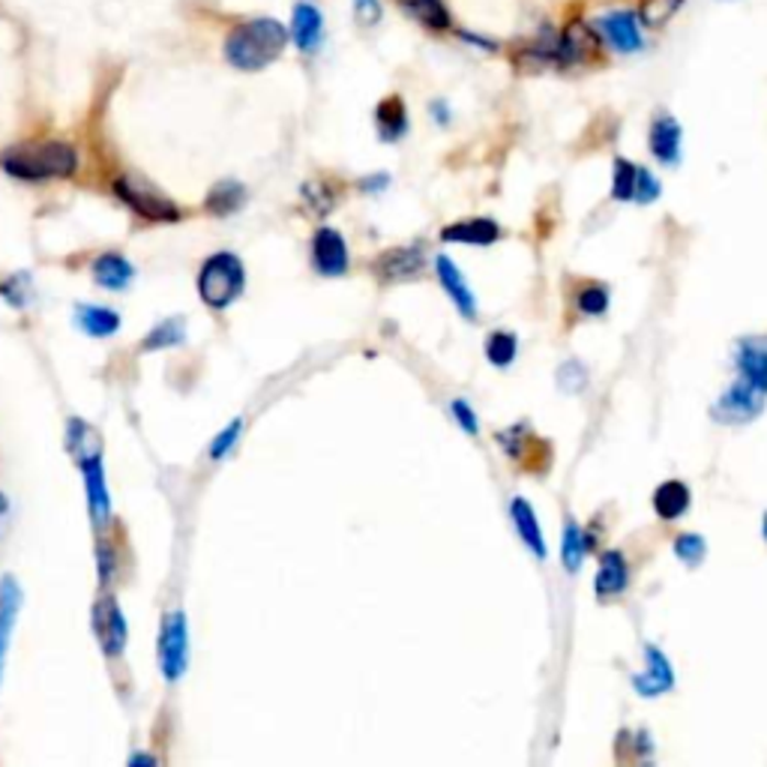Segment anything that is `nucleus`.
<instances>
[{
	"mask_svg": "<svg viewBox=\"0 0 767 767\" xmlns=\"http://www.w3.org/2000/svg\"><path fill=\"white\" fill-rule=\"evenodd\" d=\"M588 548H591V540L585 537L581 527L570 519V522L564 525V537H560V564H564V570L579 573L581 560L588 555Z\"/></svg>",
	"mask_w": 767,
	"mask_h": 767,
	"instance_id": "obj_30",
	"label": "nucleus"
},
{
	"mask_svg": "<svg viewBox=\"0 0 767 767\" xmlns=\"http://www.w3.org/2000/svg\"><path fill=\"white\" fill-rule=\"evenodd\" d=\"M663 196V184H659L657 177H654V171L651 168H645V165H638L636 168V204H651V201H657V198Z\"/></svg>",
	"mask_w": 767,
	"mask_h": 767,
	"instance_id": "obj_38",
	"label": "nucleus"
},
{
	"mask_svg": "<svg viewBox=\"0 0 767 767\" xmlns=\"http://www.w3.org/2000/svg\"><path fill=\"white\" fill-rule=\"evenodd\" d=\"M93 279H97L105 291H123V288H130V282L135 279V267H132L123 255L105 253L93 262Z\"/></svg>",
	"mask_w": 767,
	"mask_h": 767,
	"instance_id": "obj_27",
	"label": "nucleus"
},
{
	"mask_svg": "<svg viewBox=\"0 0 767 767\" xmlns=\"http://www.w3.org/2000/svg\"><path fill=\"white\" fill-rule=\"evenodd\" d=\"M408 109H405V99L402 97H383L381 102H378V109H375V130H378V138L387 144L399 142V138H405L408 132Z\"/></svg>",
	"mask_w": 767,
	"mask_h": 767,
	"instance_id": "obj_23",
	"label": "nucleus"
},
{
	"mask_svg": "<svg viewBox=\"0 0 767 767\" xmlns=\"http://www.w3.org/2000/svg\"><path fill=\"white\" fill-rule=\"evenodd\" d=\"M81 477H85V494H88V513L90 522L97 531H105L111 525V494L109 482H105V468H102V456L99 459L81 462Z\"/></svg>",
	"mask_w": 767,
	"mask_h": 767,
	"instance_id": "obj_11",
	"label": "nucleus"
},
{
	"mask_svg": "<svg viewBox=\"0 0 767 767\" xmlns=\"http://www.w3.org/2000/svg\"><path fill=\"white\" fill-rule=\"evenodd\" d=\"M399 7H402L414 22L429 27V31H453V15H449L444 0H399Z\"/></svg>",
	"mask_w": 767,
	"mask_h": 767,
	"instance_id": "obj_28",
	"label": "nucleus"
},
{
	"mask_svg": "<svg viewBox=\"0 0 767 767\" xmlns=\"http://www.w3.org/2000/svg\"><path fill=\"white\" fill-rule=\"evenodd\" d=\"M603 55V36L585 19H570L558 31V66H581L600 60Z\"/></svg>",
	"mask_w": 767,
	"mask_h": 767,
	"instance_id": "obj_6",
	"label": "nucleus"
},
{
	"mask_svg": "<svg viewBox=\"0 0 767 767\" xmlns=\"http://www.w3.org/2000/svg\"><path fill=\"white\" fill-rule=\"evenodd\" d=\"M387 187H390V175L363 177L360 180V192H383Z\"/></svg>",
	"mask_w": 767,
	"mask_h": 767,
	"instance_id": "obj_44",
	"label": "nucleus"
},
{
	"mask_svg": "<svg viewBox=\"0 0 767 767\" xmlns=\"http://www.w3.org/2000/svg\"><path fill=\"white\" fill-rule=\"evenodd\" d=\"M692 492L690 486L683 480H666L663 486H657L654 492V513L663 519V522H675L680 515L690 513Z\"/></svg>",
	"mask_w": 767,
	"mask_h": 767,
	"instance_id": "obj_24",
	"label": "nucleus"
},
{
	"mask_svg": "<svg viewBox=\"0 0 767 767\" xmlns=\"http://www.w3.org/2000/svg\"><path fill=\"white\" fill-rule=\"evenodd\" d=\"M636 163H630L624 156L614 159L612 168V198L614 201H633L636 198Z\"/></svg>",
	"mask_w": 767,
	"mask_h": 767,
	"instance_id": "obj_33",
	"label": "nucleus"
},
{
	"mask_svg": "<svg viewBox=\"0 0 767 767\" xmlns=\"http://www.w3.org/2000/svg\"><path fill=\"white\" fill-rule=\"evenodd\" d=\"M19 609H22V588L12 576L0 579V680H3V666H7V654H10V638L19 621Z\"/></svg>",
	"mask_w": 767,
	"mask_h": 767,
	"instance_id": "obj_21",
	"label": "nucleus"
},
{
	"mask_svg": "<svg viewBox=\"0 0 767 767\" xmlns=\"http://www.w3.org/2000/svg\"><path fill=\"white\" fill-rule=\"evenodd\" d=\"M498 441H501V447L507 449V456H513V459H522V456H525V441H527L525 426L504 429V432L498 435Z\"/></svg>",
	"mask_w": 767,
	"mask_h": 767,
	"instance_id": "obj_41",
	"label": "nucleus"
},
{
	"mask_svg": "<svg viewBox=\"0 0 767 767\" xmlns=\"http://www.w3.org/2000/svg\"><path fill=\"white\" fill-rule=\"evenodd\" d=\"M189 663V633H187V614L168 612L163 618L159 630V669L165 680H180Z\"/></svg>",
	"mask_w": 767,
	"mask_h": 767,
	"instance_id": "obj_7",
	"label": "nucleus"
},
{
	"mask_svg": "<svg viewBox=\"0 0 767 767\" xmlns=\"http://www.w3.org/2000/svg\"><path fill=\"white\" fill-rule=\"evenodd\" d=\"M513 66L522 73H543L548 66H558V33L543 27V33L515 45Z\"/></svg>",
	"mask_w": 767,
	"mask_h": 767,
	"instance_id": "obj_14",
	"label": "nucleus"
},
{
	"mask_svg": "<svg viewBox=\"0 0 767 767\" xmlns=\"http://www.w3.org/2000/svg\"><path fill=\"white\" fill-rule=\"evenodd\" d=\"M680 142H683V130L671 114H654L651 121V132H647V147L651 156L663 165H678L680 159Z\"/></svg>",
	"mask_w": 767,
	"mask_h": 767,
	"instance_id": "obj_17",
	"label": "nucleus"
},
{
	"mask_svg": "<svg viewBox=\"0 0 767 767\" xmlns=\"http://www.w3.org/2000/svg\"><path fill=\"white\" fill-rule=\"evenodd\" d=\"M348 243L342 237V231L330 229H319L312 234V267L315 274L321 276H345L348 274Z\"/></svg>",
	"mask_w": 767,
	"mask_h": 767,
	"instance_id": "obj_10",
	"label": "nucleus"
},
{
	"mask_svg": "<svg viewBox=\"0 0 767 767\" xmlns=\"http://www.w3.org/2000/svg\"><path fill=\"white\" fill-rule=\"evenodd\" d=\"M246 288V270L243 262L234 253L210 255L198 270V297L210 309H229Z\"/></svg>",
	"mask_w": 767,
	"mask_h": 767,
	"instance_id": "obj_3",
	"label": "nucleus"
},
{
	"mask_svg": "<svg viewBox=\"0 0 767 767\" xmlns=\"http://www.w3.org/2000/svg\"><path fill=\"white\" fill-rule=\"evenodd\" d=\"M66 447H69V453H73L76 465L99 459V456H102L99 432L90 426L88 420H81V416H76V420H69V423H66Z\"/></svg>",
	"mask_w": 767,
	"mask_h": 767,
	"instance_id": "obj_26",
	"label": "nucleus"
},
{
	"mask_svg": "<svg viewBox=\"0 0 767 767\" xmlns=\"http://www.w3.org/2000/svg\"><path fill=\"white\" fill-rule=\"evenodd\" d=\"M184 340H187V321L180 319V315H175V319L159 321V324L147 333V340L142 342V352H163V348H175V345H180Z\"/></svg>",
	"mask_w": 767,
	"mask_h": 767,
	"instance_id": "obj_31",
	"label": "nucleus"
},
{
	"mask_svg": "<svg viewBox=\"0 0 767 767\" xmlns=\"http://www.w3.org/2000/svg\"><path fill=\"white\" fill-rule=\"evenodd\" d=\"M510 519H513L515 534L525 540V546L531 548V555L546 560V537H543V531H540V519L527 498H513V501H510Z\"/></svg>",
	"mask_w": 767,
	"mask_h": 767,
	"instance_id": "obj_22",
	"label": "nucleus"
},
{
	"mask_svg": "<svg viewBox=\"0 0 767 767\" xmlns=\"http://www.w3.org/2000/svg\"><path fill=\"white\" fill-rule=\"evenodd\" d=\"M765 393H758L756 387H749L746 381L737 378L729 390H725L711 408V416L723 426H744L753 423L762 411H765Z\"/></svg>",
	"mask_w": 767,
	"mask_h": 767,
	"instance_id": "obj_8",
	"label": "nucleus"
},
{
	"mask_svg": "<svg viewBox=\"0 0 767 767\" xmlns=\"http://www.w3.org/2000/svg\"><path fill=\"white\" fill-rule=\"evenodd\" d=\"M114 196L121 198L132 213H138L142 220H151V222L180 220V208H177L175 201L142 175H132V171H126V175L118 177V180H114Z\"/></svg>",
	"mask_w": 767,
	"mask_h": 767,
	"instance_id": "obj_4",
	"label": "nucleus"
},
{
	"mask_svg": "<svg viewBox=\"0 0 767 767\" xmlns=\"http://www.w3.org/2000/svg\"><path fill=\"white\" fill-rule=\"evenodd\" d=\"M683 7V0H642L638 7V19L647 27H663L666 22L675 19V12Z\"/></svg>",
	"mask_w": 767,
	"mask_h": 767,
	"instance_id": "obj_35",
	"label": "nucleus"
},
{
	"mask_svg": "<svg viewBox=\"0 0 767 767\" xmlns=\"http://www.w3.org/2000/svg\"><path fill=\"white\" fill-rule=\"evenodd\" d=\"M354 15L363 27H373L381 22V3L378 0H354Z\"/></svg>",
	"mask_w": 767,
	"mask_h": 767,
	"instance_id": "obj_42",
	"label": "nucleus"
},
{
	"mask_svg": "<svg viewBox=\"0 0 767 767\" xmlns=\"http://www.w3.org/2000/svg\"><path fill=\"white\" fill-rule=\"evenodd\" d=\"M291 43L303 52V55H315L324 43V15H321L319 7L312 3H297L294 12H291Z\"/></svg>",
	"mask_w": 767,
	"mask_h": 767,
	"instance_id": "obj_18",
	"label": "nucleus"
},
{
	"mask_svg": "<svg viewBox=\"0 0 767 767\" xmlns=\"http://www.w3.org/2000/svg\"><path fill=\"white\" fill-rule=\"evenodd\" d=\"M449 411H453V416H456V423H459V429L465 432V435H471V438L480 435V420H477V414H474L471 402H465V399H453Z\"/></svg>",
	"mask_w": 767,
	"mask_h": 767,
	"instance_id": "obj_40",
	"label": "nucleus"
},
{
	"mask_svg": "<svg viewBox=\"0 0 767 767\" xmlns=\"http://www.w3.org/2000/svg\"><path fill=\"white\" fill-rule=\"evenodd\" d=\"M423 267H426V258H423V249H420V246H393V249L378 255L375 276L381 279L383 286H390V282H408V279H414V276L423 274Z\"/></svg>",
	"mask_w": 767,
	"mask_h": 767,
	"instance_id": "obj_12",
	"label": "nucleus"
},
{
	"mask_svg": "<svg viewBox=\"0 0 767 767\" xmlns=\"http://www.w3.org/2000/svg\"><path fill=\"white\" fill-rule=\"evenodd\" d=\"M762 534H765V540H767V513H765V519H762Z\"/></svg>",
	"mask_w": 767,
	"mask_h": 767,
	"instance_id": "obj_46",
	"label": "nucleus"
},
{
	"mask_svg": "<svg viewBox=\"0 0 767 767\" xmlns=\"http://www.w3.org/2000/svg\"><path fill=\"white\" fill-rule=\"evenodd\" d=\"M675 555H678V560H683L687 567H699L704 560V555H708V543H704V537H699V534H680V537L675 540Z\"/></svg>",
	"mask_w": 767,
	"mask_h": 767,
	"instance_id": "obj_36",
	"label": "nucleus"
},
{
	"mask_svg": "<svg viewBox=\"0 0 767 767\" xmlns=\"http://www.w3.org/2000/svg\"><path fill=\"white\" fill-rule=\"evenodd\" d=\"M288 43L291 36H288L286 24L258 15V19H246L237 27H231L222 45V55L241 73H258L264 66L276 64Z\"/></svg>",
	"mask_w": 767,
	"mask_h": 767,
	"instance_id": "obj_1",
	"label": "nucleus"
},
{
	"mask_svg": "<svg viewBox=\"0 0 767 767\" xmlns=\"http://www.w3.org/2000/svg\"><path fill=\"white\" fill-rule=\"evenodd\" d=\"M241 435H243V420L237 416V420H231L229 426L222 429L220 435L213 438V444H210V459L213 462L225 459L231 449H234V444H237V438H241Z\"/></svg>",
	"mask_w": 767,
	"mask_h": 767,
	"instance_id": "obj_37",
	"label": "nucleus"
},
{
	"mask_svg": "<svg viewBox=\"0 0 767 767\" xmlns=\"http://www.w3.org/2000/svg\"><path fill=\"white\" fill-rule=\"evenodd\" d=\"M0 168L10 177L31 180V184L64 180L78 171V151L76 144L60 142V138L12 144L0 154Z\"/></svg>",
	"mask_w": 767,
	"mask_h": 767,
	"instance_id": "obj_2",
	"label": "nucleus"
},
{
	"mask_svg": "<svg viewBox=\"0 0 767 767\" xmlns=\"http://www.w3.org/2000/svg\"><path fill=\"white\" fill-rule=\"evenodd\" d=\"M90 626H93V638H97L99 651L105 657H123L126 642H130V626H126V614H123L121 603L114 597L102 593L97 603H93Z\"/></svg>",
	"mask_w": 767,
	"mask_h": 767,
	"instance_id": "obj_5",
	"label": "nucleus"
},
{
	"mask_svg": "<svg viewBox=\"0 0 767 767\" xmlns=\"http://www.w3.org/2000/svg\"><path fill=\"white\" fill-rule=\"evenodd\" d=\"M597 33L603 43L614 48L618 55H636L645 48V33H642V19L633 10H614L597 19Z\"/></svg>",
	"mask_w": 767,
	"mask_h": 767,
	"instance_id": "obj_9",
	"label": "nucleus"
},
{
	"mask_svg": "<svg viewBox=\"0 0 767 767\" xmlns=\"http://www.w3.org/2000/svg\"><path fill=\"white\" fill-rule=\"evenodd\" d=\"M630 585V567H626V558L618 552V548H609L600 558V567H597V576H593V593L600 600H612V597H621Z\"/></svg>",
	"mask_w": 767,
	"mask_h": 767,
	"instance_id": "obj_20",
	"label": "nucleus"
},
{
	"mask_svg": "<svg viewBox=\"0 0 767 767\" xmlns=\"http://www.w3.org/2000/svg\"><path fill=\"white\" fill-rule=\"evenodd\" d=\"M647 669L642 675H633V687L642 699H657L663 692H671L675 687V671H671L669 657L657 645H645Z\"/></svg>",
	"mask_w": 767,
	"mask_h": 767,
	"instance_id": "obj_15",
	"label": "nucleus"
},
{
	"mask_svg": "<svg viewBox=\"0 0 767 767\" xmlns=\"http://www.w3.org/2000/svg\"><path fill=\"white\" fill-rule=\"evenodd\" d=\"M435 274H438L441 279V288L447 291L449 300L459 309L462 319L477 321V315H480V312H477V297H474L471 286H468V279L462 276L456 262L447 258V255H438V258H435Z\"/></svg>",
	"mask_w": 767,
	"mask_h": 767,
	"instance_id": "obj_16",
	"label": "nucleus"
},
{
	"mask_svg": "<svg viewBox=\"0 0 767 767\" xmlns=\"http://www.w3.org/2000/svg\"><path fill=\"white\" fill-rule=\"evenodd\" d=\"M78 327L85 330L93 340H109L121 330V315L109 307H97V303H78L76 309Z\"/></svg>",
	"mask_w": 767,
	"mask_h": 767,
	"instance_id": "obj_25",
	"label": "nucleus"
},
{
	"mask_svg": "<svg viewBox=\"0 0 767 767\" xmlns=\"http://www.w3.org/2000/svg\"><path fill=\"white\" fill-rule=\"evenodd\" d=\"M737 378L756 387L767 396V333L765 336H744L735 345Z\"/></svg>",
	"mask_w": 767,
	"mask_h": 767,
	"instance_id": "obj_13",
	"label": "nucleus"
},
{
	"mask_svg": "<svg viewBox=\"0 0 767 767\" xmlns=\"http://www.w3.org/2000/svg\"><path fill=\"white\" fill-rule=\"evenodd\" d=\"M585 383H588V369H585L579 360H567L558 369L560 390H567V393H579V390H585Z\"/></svg>",
	"mask_w": 767,
	"mask_h": 767,
	"instance_id": "obj_39",
	"label": "nucleus"
},
{
	"mask_svg": "<svg viewBox=\"0 0 767 767\" xmlns=\"http://www.w3.org/2000/svg\"><path fill=\"white\" fill-rule=\"evenodd\" d=\"M482 352H486V360L492 363V366L507 369L515 360V354H519V340H515V333H510V330H492L486 336Z\"/></svg>",
	"mask_w": 767,
	"mask_h": 767,
	"instance_id": "obj_32",
	"label": "nucleus"
},
{
	"mask_svg": "<svg viewBox=\"0 0 767 767\" xmlns=\"http://www.w3.org/2000/svg\"><path fill=\"white\" fill-rule=\"evenodd\" d=\"M576 309H579L581 315H588V319L605 315V309H609V288L600 286V282L581 286L579 291H576Z\"/></svg>",
	"mask_w": 767,
	"mask_h": 767,
	"instance_id": "obj_34",
	"label": "nucleus"
},
{
	"mask_svg": "<svg viewBox=\"0 0 767 767\" xmlns=\"http://www.w3.org/2000/svg\"><path fill=\"white\" fill-rule=\"evenodd\" d=\"M97 567H99V581H102V588H109L111 576H114V552H111L109 543H99L97 546Z\"/></svg>",
	"mask_w": 767,
	"mask_h": 767,
	"instance_id": "obj_43",
	"label": "nucleus"
},
{
	"mask_svg": "<svg viewBox=\"0 0 767 767\" xmlns=\"http://www.w3.org/2000/svg\"><path fill=\"white\" fill-rule=\"evenodd\" d=\"M246 204V187L237 180H220L204 198V210L213 216H231Z\"/></svg>",
	"mask_w": 767,
	"mask_h": 767,
	"instance_id": "obj_29",
	"label": "nucleus"
},
{
	"mask_svg": "<svg viewBox=\"0 0 767 767\" xmlns=\"http://www.w3.org/2000/svg\"><path fill=\"white\" fill-rule=\"evenodd\" d=\"M501 237V225L489 216H474V220L449 222L441 229V241L462 243V246H492Z\"/></svg>",
	"mask_w": 767,
	"mask_h": 767,
	"instance_id": "obj_19",
	"label": "nucleus"
},
{
	"mask_svg": "<svg viewBox=\"0 0 767 767\" xmlns=\"http://www.w3.org/2000/svg\"><path fill=\"white\" fill-rule=\"evenodd\" d=\"M156 767V756H151V753H135V756L130 758V767Z\"/></svg>",
	"mask_w": 767,
	"mask_h": 767,
	"instance_id": "obj_45",
	"label": "nucleus"
}]
</instances>
